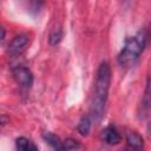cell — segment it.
I'll return each instance as SVG.
<instances>
[{"label":"cell","mask_w":151,"mask_h":151,"mask_svg":"<svg viewBox=\"0 0 151 151\" xmlns=\"http://www.w3.org/2000/svg\"><path fill=\"white\" fill-rule=\"evenodd\" d=\"M110 83H111L110 65L106 61H104L100 64L98 72H97L96 83H94V92H93V98H92V104H91V117L93 118L94 122H99L104 114V109H105L109 88H110Z\"/></svg>","instance_id":"1"},{"label":"cell","mask_w":151,"mask_h":151,"mask_svg":"<svg viewBox=\"0 0 151 151\" xmlns=\"http://www.w3.org/2000/svg\"><path fill=\"white\" fill-rule=\"evenodd\" d=\"M147 34L144 31H139L134 37H130L125 40V44L118 55V61L122 66H131L142 54L146 45Z\"/></svg>","instance_id":"2"},{"label":"cell","mask_w":151,"mask_h":151,"mask_svg":"<svg viewBox=\"0 0 151 151\" xmlns=\"http://www.w3.org/2000/svg\"><path fill=\"white\" fill-rule=\"evenodd\" d=\"M13 78L15 79V81L22 86V87H31L33 84V74L31 72L29 68L24 67V66H18L14 67L12 71Z\"/></svg>","instance_id":"3"},{"label":"cell","mask_w":151,"mask_h":151,"mask_svg":"<svg viewBox=\"0 0 151 151\" xmlns=\"http://www.w3.org/2000/svg\"><path fill=\"white\" fill-rule=\"evenodd\" d=\"M27 44H28V35L19 34V35L14 37L13 40L9 42L8 48H7V53L12 57H15V55L22 53V51L26 48Z\"/></svg>","instance_id":"4"},{"label":"cell","mask_w":151,"mask_h":151,"mask_svg":"<svg viewBox=\"0 0 151 151\" xmlns=\"http://www.w3.org/2000/svg\"><path fill=\"white\" fill-rule=\"evenodd\" d=\"M101 139L109 145H117L120 142V134L113 126H107L101 132Z\"/></svg>","instance_id":"5"},{"label":"cell","mask_w":151,"mask_h":151,"mask_svg":"<svg viewBox=\"0 0 151 151\" xmlns=\"http://www.w3.org/2000/svg\"><path fill=\"white\" fill-rule=\"evenodd\" d=\"M126 143L130 147L136 149V150H140L143 149V137L136 132V131H131L126 134Z\"/></svg>","instance_id":"6"},{"label":"cell","mask_w":151,"mask_h":151,"mask_svg":"<svg viewBox=\"0 0 151 151\" xmlns=\"http://www.w3.org/2000/svg\"><path fill=\"white\" fill-rule=\"evenodd\" d=\"M91 123H92V120H91V116L90 114L83 116L81 119L79 120V124H78V127H77L79 134L87 136L90 130H91Z\"/></svg>","instance_id":"7"},{"label":"cell","mask_w":151,"mask_h":151,"mask_svg":"<svg viewBox=\"0 0 151 151\" xmlns=\"http://www.w3.org/2000/svg\"><path fill=\"white\" fill-rule=\"evenodd\" d=\"M42 138L45 139V142L47 144H50L53 149L55 150H63V142L59 139L58 136H55L52 132H44L42 133Z\"/></svg>","instance_id":"8"},{"label":"cell","mask_w":151,"mask_h":151,"mask_svg":"<svg viewBox=\"0 0 151 151\" xmlns=\"http://www.w3.org/2000/svg\"><path fill=\"white\" fill-rule=\"evenodd\" d=\"M15 146H17V149L20 150V151H37V150H38V147H37L29 139H27V138H25V137H19V138H17V140H15Z\"/></svg>","instance_id":"9"},{"label":"cell","mask_w":151,"mask_h":151,"mask_svg":"<svg viewBox=\"0 0 151 151\" xmlns=\"http://www.w3.org/2000/svg\"><path fill=\"white\" fill-rule=\"evenodd\" d=\"M63 38V31L60 27H54L52 29V32L50 33V37H48V41H50V45L52 46H55L57 44L60 42Z\"/></svg>","instance_id":"10"},{"label":"cell","mask_w":151,"mask_h":151,"mask_svg":"<svg viewBox=\"0 0 151 151\" xmlns=\"http://www.w3.org/2000/svg\"><path fill=\"white\" fill-rule=\"evenodd\" d=\"M80 146H81L80 143L72 138H67L63 142V150H76V149H79Z\"/></svg>","instance_id":"11"},{"label":"cell","mask_w":151,"mask_h":151,"mask_svg":"<svg viewBox=\"0 0 151 151\" xmlns=\"http://www.w3.org/2000/svg\"><path fill=\"white\" fill-rule=\"evenodd\" d=\"M5 35H6V31H5V28L0 25V40H2V39L5 38Z\"/></svg>","instance_id":"12"},{"label":"cell","mask_w":151,"mask_h":151,"mask_svg":"<svg viewBox=\"0 0 151 151\" xmlns=\"http://www.w3.org/2000/svg\"><path fill=\"white\" fill-rule=\"evenodd\" d=\"M5 122H6V117L5 116H0V125L4 124Z\"/></svg>","instance_id":"13"}]
</instances>
